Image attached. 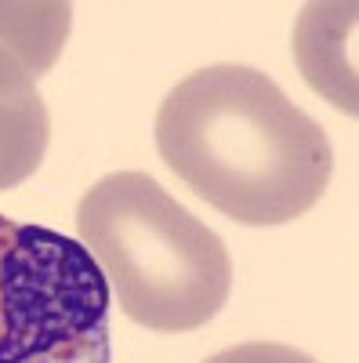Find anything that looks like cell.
<instances>
[{
	"label": "cell",
	"mask_w": 359,
	"mask_h": 363,
	"mask_svg": "<svg viewBox=\"0 0 359 363\" xmlns=\"http://www.w3.org/2000/svg\"><path fill=\"white\" fill-rule=\"evenodd\" d=\"M109 301L80 240L0 215V363H113Z\"/></svg>",
	"instance_id": "3957f363"
},
{
	"label": "cell",
	"mask_w": 359,
	"mask_h": 363,
	"mask_svg": "<svg viewBox=\"0 0 359 363\" xmlns=\"http://www.w3.org/2000/svg\"><path fill=\"white\" fill-rule=\"evenodd\" d=\"M76 229L116 306L149 330H196L229 301L232 262L222 236L153 174L113 171L98 178L80 196Z\"/></svg>",
	"instance_id": "7a4b0ae2"
},
{
	"label": "cell",
	"mask_w": 359,
	"mask_h": 363,
	"mask_svg": "<svg viewBox=\"0 0 359 363\" xmlns=\"http://www.w3.org/2000/svg\"><path fill=\"white\" fill-rule=\"evenodd\" d=\"M203 363H319V359H312L309 352L294 349V345H280V342H244V345L215 352Z\"/></svg>",
	"instance_id": "52a82bcc"
},
{
	"label": "cell",
	"mask_w": 359,
	"mask_h": 363,
	"mask_svg": "<svg viewBox=\"0 0 359 363\" xmlns=\"http://www.w3.org/2000/svg\"><path fill=\"white\" fill-rule=\"evenodd\" d=\"M355 26L359 8L352 0L348 4H305L294 26V58L305 84L348 116L359 113Z\"/></svg>",
	"instance_id": "277c9868"
},
{
	"label": "cell",
	"mask_w": 359,
	"mask_h": 363,
	"mask_svg": "<svg viewBox=\"0 0 359 363\" xmlns=\"http://www.w3.org/2000/svg\"><path fill=\"white\" fill-rule=\"evenodd\" d=\"M69 4H0V44L40 77L69 37Z\"/></svg>",
	"instance_id": "8992f818"
},
{
	"label": "cell",
	"mask_w": 359,
	"mask_h": 363,
	"mask_svg": "<svg viewBox=\"0 0 359 363\" xmlns=\"http://www.w3.org/2000/svg\"><path fill=\"white\" fill-rule=\"evenodd\" d=\"M51 142V116L37 77L0 44V189L33 174Z\"/></svg>",
	"instance_id": "5b68a950"
},
{
	"label": "cell",
	"mask_w": 359,
	"mask_h": 363,
	"mask_svg": "<svg viewBox=\"0 0 359 363\" xmlns=\"http://www.w3.org/2000/svg\"><path fill=\"white\" fill-rule=\"evenodd\" d=\"M156 149L186 186L239 225H287L331 186L334 149L261 69L189 73L156 113Z\"/></svg>",
	"instance_id": "6da1fadb"
}]
</instances>
